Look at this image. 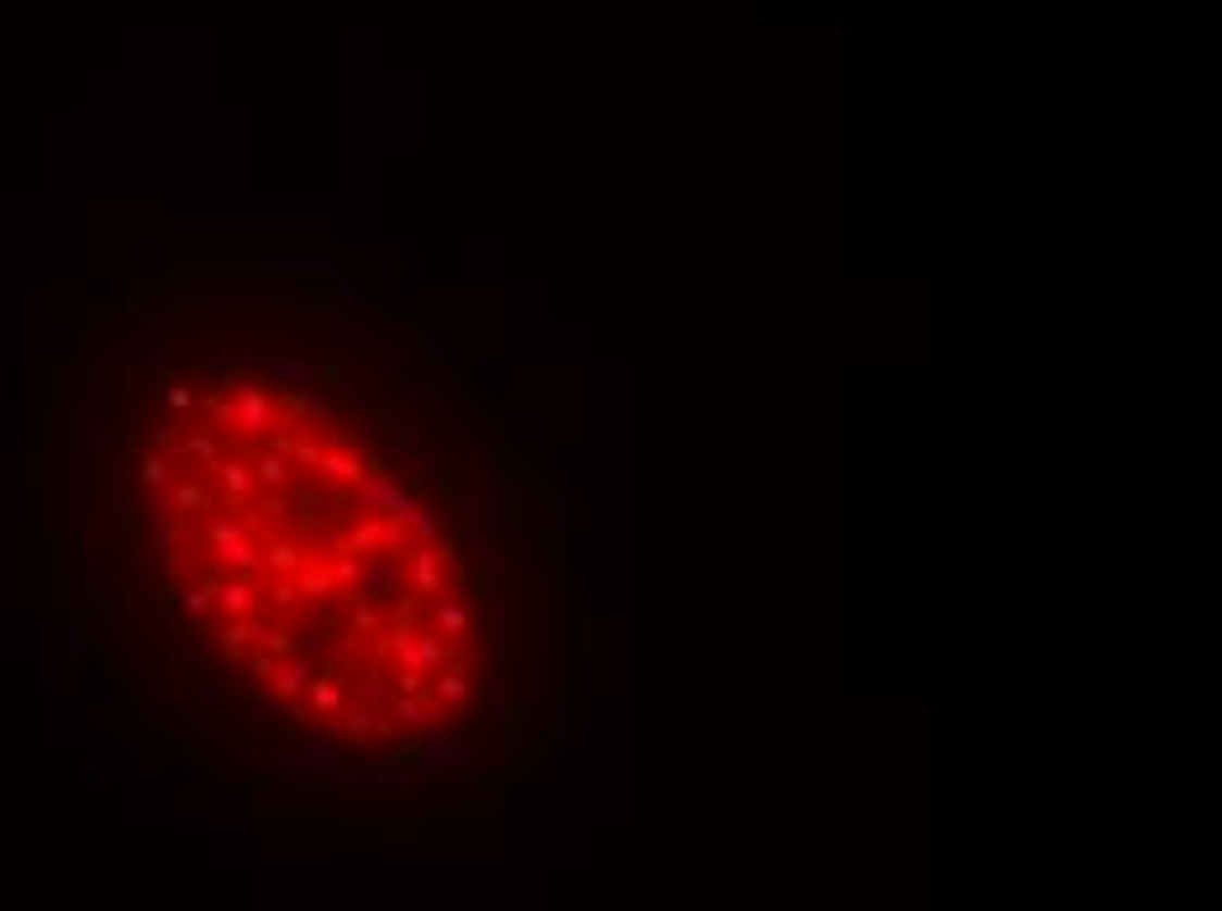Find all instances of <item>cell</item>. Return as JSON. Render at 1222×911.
I'll use <instances>...</instances> for the list:
<instances>
[{
    "label": "cell",
    "instance_id": "cell-8",
    "mask_svg": "<svg viewBox=\"0 0 1222 911\" xmlns=\"http://www.w3.org/2000/svg\"><path fill=\"white\" fill-rule=\"evenodd\" d=\"M475 385L485 390V396H507V364H496V359H490V364H479Z\"/></svg>",
    "mask_w": 1222,
    "mask_h": 911
},
{
    "label": "cell",
    "instance_id": "cell-6",
    "mask_svg": "<svg viewBox=\"0 0 1222 911\" xmlns=\"http://www.w3.org/2000/svg\"><path fill=\"white\" fill-rule=\"evenodd\" d=\"M427 616H433V633H442L448 642H459L464 633H470V607L453 601V596H438V601L427 607Z\"/></svg>",
    "mask_w": 1222,
    "mask_h": 911
},
{
    "label": "cell",
    "instance_id": "cell-4",
    "mask_svg": "<svg viewBox=\"0 0 1222 911\" xmlns=\"http://www.w3.org/2000/svg\"><path fill=\"white\" fill-rule=\"evenodd\" d=\"M364 590L374 601H396L407 590V559H390V553H370L364 559Z\"/></svg>",
    "mask_w": 1222,
    "mask_h": 911
},
{
    "label": "cell",
    "instance_id": "cell-11",
    "mask_svg": "<svg viewBox=\"0 0 1222 911\" xmlns=\"http://www.w3.org/2000/svg\"><path fill=\"white\" fill-rule=\"evenodd\" d=\"M442 359H453V348L438 338V333H427V348H422V364H442Z\"/></svg>",
    "mask_w": 1222,
    "mask_h": 911
},
{
    "label": "cell",
    "instance_id": "cell-2",
    "mask_svg": "<svg viewBox=\"0 0 1222 911\" xmlns=\"http://www.w3.org/2000/svg\"><path fill=\"white\" fill-rule=\"evenodd\" d=\"M470 511H475L479 533H507L511 527V485H507V464H490L470 485Z\"/></svg>",
    "mask_w": 1222,
    "mask_h": 911
},
{
    "label": "cell",
    "instance_id": "cell-5",
    "mask_svg": "<svg viewBox=\"0 0 1222 911\" xmlns=\"http://www.w3.org/2000/svg\"><path fill=\"white\" fill-rule=\"evenodd\" d=\"M433 701H442L453 716L464 711V701H470V675H464V664H459V659H448L438 675H433Z\"/></svg>",
    "mask_w": 1222,
    "mask_h": 911
},
{
    "label": "cell",
    "instance_id": "cell-7",
    "mask_svg": "<svg viewBox=\"0 0 1222 911\" xmlns=\"http://www.w3.org/2000/svg\"><path fill=\"white\" fill-rule=\"evenodd\" d=\"M507 664L496 670V679H490V716H485V727L490 733H501V727H511V716H516V701H511V685H507Z\"/></svg>",
    "mask_w": 1222,
    "mask_h": 911
},
{
    "label": "cell",
    "instance_id": "cell-3",
    "mask_svg": "<svg viewBox=\"0 0 1222 911\" xmlns=\"http://www.w3.org/2000/svg\"><path fill=\"white\" fill-rule=\"evenodd\" d=\"M453 559V542H411L407 553V585L416 596H442V570Z\"/></svg>",
    "mask_w": 1222,
    "mask_h": 911
},
{
    "label": "cell",
    "instance_id": "cell-9",
    "mask_svg": "<svg viewBox=\"0 0 1222 911\" xmlns=\"http://www.w3.org/2000/svg\"><path fill=\"white\" fill-rule=\"evenodd\" d=\"M411 538H422V542H438V538H442V516H438V511L416 507V516H411Z\"/></svg>",
    "mask_w": 1222,
    "mask_h": 911
},
{
    "label": "cell",
    "instance_id": "cell-1",
    "mask_svg": "<svg viewBox=\"0 0 1222 911\" xmlns=\"http://www.w3.org/2000/svg\"><path fill=\"white\" fill-rule=\"evenodd\" d=\"M416 775H459L475 764V738H459L453 727H433L416 738Z\"/></svg>",
    "mask_w": 1222,
    "mask_h": 911
},
{
    "label": "cell",
    "instance_id": "cell-10",
    "mask_svg": "<svg viewBox=\"0 0 1222 911\" xmlns=\"http://www.w3.org/2000/svg\"><path fill=\"white\" fill-rule=\"evenodd\" d=\"M475 590L490 601V607H501V601H507V574H501V570H490V574L479 570L475 574Z\"/></svg>",
    "mask_w": 1222,
    "mask_h": 911
}]
</instances>
